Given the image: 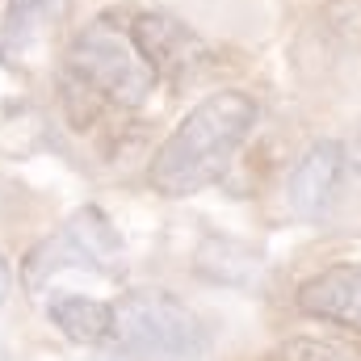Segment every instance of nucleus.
Masks as SVG:
<instances>
[{"mask_svg": "<svg viewBox=\"0 0 361 361\" xmlns=\"http://www.w3.org/2000/svg\"><path fill=\"white\" fill-rule=\"evenodd\" d=\"M51 324L76 341V345H109V328H114V307L89 298V294H59L51 298Z\"/></svg>", "mask_w": 361, "mask_h": 361, "instance_id": "nucleus-9", "label": "nucleus"}, {"mask_svg": "<svg viewBox=\"0 0 361 361\" xmlns=\"http://www.w3.org/2000/svg\"><path fill=\"white\" fill-rule=\"evenodd\" d=\"M277 361H361L357 349L341 345V341H324V336H294L281 345Z\"/></svg>", "mask_w": 361, "mask_h": 361, "instance_id": "nucleus-10", "label": "nucleus"}, {"mask_svg": "<svg viewBox=\"0 0 361 361\" xmlns=\"http://www.w3.org/2000/svg\"><path fill=\"white\" fill-rule=\"evenodd\" d=\"M298 311L361 332V265H332L298 286Z\"/></svg>", "mask_w": 361, "mask_h": 361, "instance_id": "nucleus-7", "label": "nucleus"}, {"mask_svg": "<svg viewBox=\"0 0 361 361\" xmlns=\"http://www.w3.org/2000/svg\"><path fill=\"white\" fill-rule=\"evenodd\" d=\"M156 68L139 51L130 25H118L114 17L89 21L72 47H68V85L85 89L89 97L118 105V109H139L156 89Z\"/></svg>", "mask_w": 361, "mask_h": 361, "instance_id": "nucleus-3", "label": "nucleus"}, {"mask_svg": "<svg viewBox=\"0 0 361 361\" xmlns=\"http://www.w3.org/2000/svg\"><path fill=\"white\" fill-rule=\"evenodd\" d=\"M252 126H257V101L248 92L227 89L202 97L180 118L177 130L160 143L147 169V185L164 197L202 193L227 173L235 147L252 135Z\"/></svg>", "mask_w": 361, "mask_h": 361, "instance_id": "nucleus-1", "label": "nucleus"}, {"mask_svg": "<svg viewBox=\"0 0 361 361\" xmlns=\"http://www.w3.org/2000/svg\"><path fill=\"white\" fill-rule=\"evenodd\" d=\"M8 290H13V273H8V265H4V257H0V302L8 298Z\"/></svg>", "mask_w": 361, "mask_h": 361, "instance_id": "nucleus-11", "label": "nucleus"}, {"mask_svg": "<svg viewBox=\"0 0 361 361\" xmlns=\"http://www.w3.org/2000/svg\"><path fill=\"white\" fill-rule=\"evenodd\" d=\"M349 173V156L336 139H324L302 152L298 169L290 173V210L302 223H324L341 197V185Z\"/></svg>", "mask_w": 361, "mask_h": 361, "instance_id": "nucleus-5", "label": "nucleus"}, {"mask_svg": "<svg viewBox=\"0 0 361 361\" xmlns=\"http://www.w3.org/2000/svg\"><path fill=\"white\" fill-rule=\"evenodd\" d=\"M72 0H8L4 4V42L13 55H38L59 25L68 21Z\"/></svg>", "mask_w": 361, "mask_h": 361, "instance_id": "nucleus-8", "label": "nucleus"}, {"mask_svg": "<svg viewBox=\"0 0 361 361\" xmlns=\"http://www.w3.org/2000/svg\"><path fill=\"white\" fill-rule=\"evenodd\" d=\"M4 63H8V59H4V51H0V68H4Z\"/></svg>", "mask_w": 361, "mask_h": 361, "instance_id": "nucleus-12", "label": "nucleus"}, {"mask_svg": "<svg viewBox=\"0 0 361 361\" xmlns=\"http://www.w3.org/2000/svg\"><path fill=\"white\" fill-rule=\"evenodd\" d=\"M109 345L122 361H214L206 324L164 290H130L114 302Z\"/></svg>", "mask_w": 361, "mask_h": 361, "instance_id": "nucleus-2", "label": "nucleus"}, {"mask_svg": "<svg viewBox=\"0 0 361 361\" xmlns=\"http://www.w3.org/2000/svg\"><path fill=\"white\" fill-rule=\"evenodd\" d=\"M122 240L114 231V223L97 210V206H80L51 240H42L30 257H25V269H21V281L30 294H38L55 273L63 269H92V273H122Z\"/></svg>", "mask_w": 361, "mask_h": 361, "instance_id": "nucleus-4", "label": "nucleus"}, {"mask_svg": "<svg viewBox=\"0 0 361 361\" xmlns=\"http://www.w3.org/2000/svg\"><path fill=\"white\" fill-rule=\"evenodd\" d=\"M130 34H135L139 51L147 55V63L156 68V76H169V80L193 76V72L210 59L206 42H202L185 21L169 17V13H139V17L130 21Z\"/></svg>", "mask_w": 361, "mask_h": 361, "instance_id": "nucleus-6", "label": "nucleus"}]
</instances>
